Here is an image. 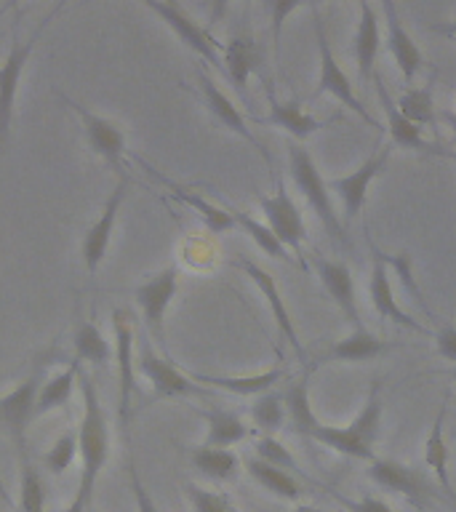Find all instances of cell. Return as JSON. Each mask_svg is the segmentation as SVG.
<instances>
[{
  "label": "cell",
  "mask_w": 456,
  "mask_h": 512,
  "mask_svg": "<svg viewBox=\"0 0 456 512\" xmlns=\"http://www.w3.org/2000/svg\"><path fill=\"white\" fill-rule=\"evenodd\" d=\"M144 8L152 14L160 16V22L166 24L168 30L174 32L176 38L182 40L184 48H190L192 54H198L200 59L219 72H224V59H222V46L211 38V32L192 19L179 3H160V0H144Z\"/></svg>",
  "instance_id": "cell-12"
},
{
  "label": "cell",
  "mask_w": 456,
  "mask_h": 512,
  "mask_svg": "<svg viewBox=\"0 0 456 512\" xmlns=\"http://www.w3.org/2000/svg\"><path fill=\"white\" fill-rule=\"evenodd\" d=\"M432 32H438V35H446V38L456 40V22H438L430 27Z\"/></svg>",
  "instance_id": "cell-46"
},
{
  "label": "cell",
  "mask_w": 456,
  "mask_h": 512,
  "mask_svg": "<svg viewBox=\"0 0 456 512\" xmlns=\"http://www.w3.org/2000/svg\"><path fill=\"white\" fill-rule=\"evenodd\" d=\"M128 187H131V179L128 176H120L112 192L104 200L102 214L96 216L91 227L83 235V243H80V259H83V272L88 278H94L99 267L107 259V251H110L112 235H115V224H118V214L123 203H126Z\"/></svg>",
  "instance_id": "cell-10"
},
{
  "label": "cell",
  "mask_w": 456,
  "mask_h": 512,
  "mask_svg": "<svg viewBox=\"0 0 456 512\" xmlns=\"http://www.w3.org/2000/svg\"><path fill=\"white\" fill-rule=\"evenodd\" d=\"M67 3H56L48 8V14L38 22V27L30 32V38H19L14 30L11 35V48H8L6 62L0 64V155L6 150L8 136H11V123H14V110H16V94H19V83L27 70V64L32 59V51L40 43V38L46 35L48 24L54 22L56 16L62 14Z\"/></svg>",
  "instance_id": "cell-3"
},
{
  "label": "cell",
  "mask_w": 456,
  "mask_h": 512,
  "mask_svg": "<svg viewBox=\"0 0 456 512\" xmlns=\"http://www.w3.org/2000/svg\"><path fill=\"white\" fill-rule=\"evenodd\" d=\"M171 187H174L176 198L182 200L184 206H190L214 235H224V232L235 230V219H232V214L227 208L216 206V203L206 200L203 195H198V192L184 190V187H176V184H171Z\"/></svg>",
  "instance_id": "cell-34"
},
{
  "label": "cell",
  "mask_w": 456,
  "mask_h": 512,
  "mask_svg": "<svg viewBox=\"0 0 456 512\" xmlns=\"http://www.w3.org/2000/svg\"><path fill=\"white\" fill-rule=\"evenodd\" d=\"M312 11V27H315V40H318V54H320V72H318V88H315V96L331 94L336 102H342L347 110H352L360 120H366L368 126L379 128L376 118L368 112V107L358 99L355 88H352V80L347 78V72L342 70V64L336 62L334 51H331V43L326 38V24H323V16H320L318 3H310Z\"/></svg>",
  "instance_id": "cell-5"
},
{
  "label": "cell",
  "mask_w": 456,
  "mask_h": 512,
  "mask_svg": "<svg viewBox=\"0 0 456 512\" xmlns=\"http://www.w3.org/2000/svg\"><path fill=\"white\" fill-rule=\"evenodd\" d=\"M222 59H224V75L235 83L240 96H246L248 78L259 72L264 62L262 46L256 43L254 35L248 30L235 32L227 43L222 46Z\"/></svg>",
  "instance_id": "cell-21"
},
{
  "label": "cell",
  "mask_w": 456,
  "mask_h": 512,
  "mask_svg": "<svg viewBox=\"0 0 456 512\" xmlns=\"http://www.w3.org/2000/svg\"><path fill=\"white\" fill-rule=\"evenodd\" d=\"M448 376H451V379H454V382H456V368H451V371H448Z\"/></svg>",
  "instance_id": "cell-51"
},
{
  "label": "cell",
  "mask_w": 456,
  "mask_h": 512,
  "mask_svg": "<svg viewBox=\"0 0 456 512\" xmlns=\"http://www.w3.org/2000/svg\"><path fill=\"white\" fill-rule=\"evenodd\" d=\"M246 472L251 475L254 483L264 488V491H270L272 496H278V499H286V502H296L299 496H302V486H299V480L286 470H278V467H272V464L262 462V459H256L251 456L246 462Z\"/></svg>",
  "instance_id": "cell-32"
},
{
  "label": "cell",
  "mask_w": 456,
  "mask_h": 512,
  "mask_svg": "<svg viewBox=\"0 0 456 512\" xmlns=\"http://www.w3.org/2000/svg\"><path fill=\"white\" fill-rule=\"evenodd\" d=\"M392 144H379V150H374L355 171L344 176H336L328 182V190L336 192V198L342 200V216L347 222H352L360 214V208L366 206L368 187L376 176L384 174V168L390 163Z\"/></svg>",
  "instance_id": "cell-14"
},
{
  "label": "cell",
  "mask_w": 456,
  "mask_h": 512,
  "mask_svg": "<svg viewBox=\"0 0 456 512\" xmlns=\"http://www.w3.org/2000/svg\"><path fill=\"white\" fill-rule=\"evenodd\" d=\"M200 416L206 419V440H203V446L232 448L248 438V424L235 411L214 406L200 411Z\"/></svg>",
  "instance_id": "cell-28"
},
{
  "label": "cell",
  "mask_w": 456,
  "mask_h": 512,
  "mask_svg": "<svg viewBox=\"0 0 456 512\" xmlns=\"http://www.w3.org/2000/svg\"><path fill=\"white\" fill-rule=\"evenodd\" d=\"M19 467H22V478H19V512H48L46 486H43V478L35 470V464L27 459Z\"/></svg>",
  "instance_id": "cell-38"
},
{
  "label": "cell",
  "mask_w": 456,
  "mask_h": 512,
  "mask_svg": "<svg viewBox=\"0 0 456 512\" xmlns=\"http://www.w3.org/2000/svg\"><path fill=\"white\" fill-rule=\"evenodd\" d=\"M446 416H448V400H443L438 408V416L432 422L427 438H424V464L432 475L438 478V486L443 488V494L456 504V491L451 483V472H448V443H446Z\"/></svg>",
  "instance_id": "cell-26"
},
{
  "label": "cell",
  "mask_w": 456,
  "mask_h": 512,
  "mask_svg": "<svg viewBox=\"0 0 456 512\" xmlns=\"http://www.w3.org/2000/svg\"><path fill=\"white\" fill-rule=\"evenodd\" d=\"M382 43L384 38L382 27H379V16H376V8L371 6V3H360V22L358 30H355V43H352L360 83H368V80L376 75V56H379Z\"/></svg>",
  "instance_id": "cell-24"
},
{
  "label": "cell",
  "mask_w": 456,
  "mask_h": 512,
  "mask_svg": "<svg viewBox=\"0 0 456 512\" xmlns=\"http://www.w3.org/2000/svg\"><path fill=\"white\" fill-rule=\"evenodd\" d=\"M136 334L131 315L123 307L112 310V358H115V379H118V419L128 430L131 422V400L136 390Z\"/></svg>",
  "instance_id": "cell-8"
},
{
  "label": "cell",
  "mask_w": 456,
  "mask_h": 512,
  "mask_svg": "<svg viewBox=\"0 0 456 512\" xmlns=\"http://www.w3.org/2000/svg\"><path fill=\"white\" fill-rule=\"evenodd\" d=\"M254 456L256 459H262V462L272 464V467H278V470L286 472H299V462H296V456L288 451L283 443H280L275 435H262V438L254 443Z\"/></svg>",
  "instance_id": "cell-40"
},
{
  "label": "cell",
  "mask_w": 456,
  "mask_h": 512,
  "mask_svg": "<svg viewBox=\"0 0 456 512\" xmlns=\"http://www.w3.org/2000/svg\"><path fill=\"white\" fill-rule=\"evenodd\" d=\"M267 99H270V112H267L264 123L283 128L288 136H294V142L302 144L304 139H310L312 134H318L320 128L328 126L326 120H318L315 115H310L296 99L280 102L278 96L272 94V88L267 91Z\"/></svg>",
  "instance_id": "cell-25"
},
{
  "label": "cell",
  "mask_w": 456,
  "mask_h": 512,
  "mask_svg": "<svg viewBox=\"0 0 456 512\" xmlns=\"http://www.w3.org/2000/svg\"><path fill=\"white\" fill-rule=\"evenodd\" d=\"M259 208L264 214V224L270 227L272 235L280 240V246L286 248L288 254L296 256V262L304 264V240H307V227H304V216L294 198L288 195L286 184L278 182L272 195H262L259 198Z\"/></svg>",
  "instance_id": "cell-11"
},
{
  "label": "cell",
  "mask_w": 456,
  "mask_h": 512,
  "mask_svg": "<svg viewBox=\"0 0 456 512\" xmlns=\"http://www.w3.org/2000/svg\"><path fill=\"white\" fill-rule=\"evenodd\" d=\"M184 494L190 499L192 512H238V507H235L227 496L195 486V483L184 486Z\"/></svg>",
  "instance_id": "cell-41"
},
{
  "label": "cell",
  "mask_w": 456,
  "mask_h": 512,
  "mask_svg": "<svg viewBox=\"0 0 456 512\" xmlns=\"http://www.w3.org/2000/svg\"><path fill=\"white\" fill-rule=\"evenodd\" d=\"M43 371H46V360L38 363L27 379H22L14 390L6 392L0 398V430L6 432L11 443H14L19 464L30 459V451H27V427L35 419V398H38V387L43 384Z\"/></svg>",
  "instance_id": "cell-7"
},
{
  "label": "cell",
  "mask_w": 456,
  "mask_h": 512,
  "mask_svg": "<svg viewBox=\"0 0 456 512\" xmlns=\"http://www.w3.org/2000/svg\"><path fill=\"white\" fill-rule=\"evenodd\" d=\"M294 512H323V510H318V507H312V504H299V507H296Z\"/></svg>",
  "instance_id": "cell-50"
},
{
  "label": "cell",
  "mask_w": 456,
  "mask_h": 512,
  "mask_svg": "<svg viewBox=\"0 0 456 512\" xmlns=\"http://www.w3.org/2000/svg\"><path fill=\"white\" fill-rule=\"evenodd\" d=\"M91 512H94V510H91Z\"/></svg>",
  "instance_id": "cell-52"
},
{
  "label": "cell",
  "mask_w": 456,
  "mask_h": 512,
  "mask_svg": "<svg viewBox=\"0 0 456 512\" xmlns=\"http://www.w3.org/2000/svg\"><path fill=\"white\" fill-rule=\"evenodd\" d=\"M230 214L232 219H235V227H240V230L246 232L248 238L254 240L259 251H264V254L272 256V259H278V262H291V254L280 246V240L272 235V230L267 224L256 222L254 216L243 214V211H230Z\"/></svg>",
  "instance_id": "cell-36"
},
{
  "label": "cell",
  "mask_w": 456,
  "mask_h": 512,
  "mask_svg": "<svg viewBox=\"0 0 456 512\" xmlns=\"http://www.w3.org/2000/svg\"><path fill=\"white\" fill-rule=\"evenodd\" d=\"M238 267L246 272V278L254 283L256 291L262 294L264 304L270 307V315H272V320H275V326H278L280 336H283V339L291 344V350L296 352V358L302 360L304 366H307V352H304L302 342H299V334H296V326H294V320H291V312H288L286 302H283V294H280L278 280L272 278L270 272L264 270L262 264H256L254 259H246V256H240Z\"/></svg>",
  "instance_id": "cell-16"
},
{
  "label": "cell",
  "mask_w": 456,
  "mask_h": 512,
  "mask_svg": "<svg viewBox=\"0 0 456 512\" xmlns=\"http://www.w3.org/2000/svg\"><path fill=\"white\" fill-rule=\"evenodd\" d=\"M78 384L80 392H83V419H80V427L75 432H78V454L80 462H83V472H80L75 496L94 504L96 480L110 459V427H107V414H104L94 379L83 371V366L78 371Z\"/></svg>",
  "instance_id": "cell-1"
},
{
  "label": "cell",
  "mask_w": 456,
  "mask_h": 512,
  "mask_svg": "<svg viewBox=\"0 0 456 512\" xmlns=\"http://www.w3.org/2000/svg\"><path fill=\"white\" fill-rule=\"evenodd\" d=\"M251 419L262 430V435H275L286 422V403H283V392H264L254 400L251 406Z\"/></svg>",
  "instance_id": "cell-37"
},
{
  "label": "cell",
  "mask_w": 456,
  "mask_h": 512,
  "mask_svg": "<svg viewBox=\"0 0 456 512\" xmlns=\"http://www.w3.org/2000/svg\"><path fill=\"white\" fill-rule=\"evenodd\" d=\"M371 254H374V267H371V280H368V296H371V307L379 318L392 320L395 326L406 328V331H416V334H430L427 328L408 315L403 307H400L398 296L392 291L390 280V267L384 262L382 251L376 246H371Z\"/></svg>",
  "instance_id": "cell-17"
},
{
  "label": "cell",
  "mask_w": 456,
  "mask_h": 512,
  "mask_svg": "<svg viewBox=\"0 0 456 512\" xmlns=\"http://www.w3.org/2000/svg\"><path fill=\"white\" fill-rule=\"evenodd\" d=\"M75 456H78V432L67 430L54 440V446L48 448L43 464L51 475H64L75 462Z\"/></svg>",
  "instance_id": "cell-39"
},
{
  "label": "cell",
  "mask_w": 456,
  "mask_h": 512,
  "mask_svg": "<svg viewBox=\"0 0 456 512\" xmlns=\"http://www.w3.org/2000/svg\"><path fill=\"white\" fill-rule=\"evenodd\" d=\"M315 270H318V278L323 283V288L328 291V296L334 299V304L342 310L344 318L352 323V331L366 328V323L360 318L358 291H355V280H352L350 267L344 262H336V259H323V256H318L315 259Z\"/></svg>",
  "instance_id": "cell-20"
},
{
  "label": "cell",
  "mask_w": 456,
  "mask_h": 512,
  "mask_svg": "<svg viewBox=\"0 0 456 512\" xmlns=\"http://www.w3.org/2000/svg\"><path fill=\"white\" fill-rule=\"evenodd\" d=\"M67 107H70L75 115H78L80 126H83V136H86L88 150L94 152L96 158H102L107 166L120 176L126 174V131L118 126V123H112L110 118H104V115H96L88 107H83L80 102L70 99L67 94H59Z\"/></svg>",
  "instance_id": "cell-9"
},
{
  "label": "cell",
  "mask_w": 456,
  "mask_h": 512,
  "mask_svg": "<svg viewBox=\"0 0 456 512\" xmlns=\"http://www.w3.org/2000/svg\"><path fill=\"white\" fill-rule=\"evenodd\" d=\"M198 86H200V94H203V99H206L208 112L214 115L216 123L227 128V131H232L235 136H240L243 142L251 144V147H254V150L259 152V155H262L267 163H270V152L264 150V144L259 142L254 134H251V128H248L246 118H243V112L238 110V104L232 102L230 96L224 94L222 88L216 86L214 78H211V75H206L203 70H198Z\"/></svg>",
  "instance_id": "cell-19"
},
{
  "label": "cell",
  "mask_w": 456,
  "mask_h": 512,
  "mask_svg": "<svg viewBox=\"0 0 456 512\" xmlns=\"http://www.w3.org/2000/svg\"><path fill=\"white\" fill-rule=\"evenodd\" d=\"M264 8L270 11L272 22V48H275V59H280V38H283V24L294 11L304 8V3L299 0H272V3H264Z\"/></svg>",
  "instance_id": "cell-42"
},
{
  "label": "cell",
  "mask_w": 456,
  "mask_h": 512,
  "mask_svg": "<svg viewBox=\"0 0 456 512\" xmlns=\"http://www.w3.org/2000/svg\"><path fill=\"white\" fill-rule=\"evenodd\" d=\"M374 80H376V91H379V99H382L384 126H387V134H390L392 147L422 152V155H435L438 144L427 142L422 134V128L414 126V123H408V120L400 115L398 107H395V99L390 96V91H387V86L382 83V78H379V75H374Z\"/></svg>",
  "instance_id": "cell-22"
},
{
  "label": "cell",
  "mask_w": 456,
  "mask_h": 512,
  "mask_svg": "<svg viewBox=\"0 0 456 512\" xmlns=\"http://www.w3.org/2000/svg\"><path fill=\"white\" fill-rule=\"evenodd\" d=\"M78 371L80 363L78 360H72L67 368H59L56 374L43 379V384L38 387V398H35V419L51 414L56 408H64L70 403L72 390H75V384H78Z\"/></svg>",
  "instance_id": "cell-29"
},
{
  "label": "cell",
  "mask_w": 456,
  "mask_h": 512,
  "mask_svg": "<svg viewBox=\"0 0 456 512\" xmlns=\"http://www.w3.org/2000/svg\"><path fill=\"white\" fill-rule=\"evenodd\" d=\"M190 379L195 384H208L214 390L232 392V395H240V398H259L264 392L275 390V384L286 376V368L275 366L267 368L262 374H251V376H222V374H203V371H187Z\"/></svg>",
  "instance_id": "cell-23"
},
{
  "label": "cell",
  "mask_w": 456,
  "mask_h": 512,
  "mask_svg": "<svg viewBox=\"0 0 456 512\" xmlns=\"http://www.w3.org/2000/svg\"><path fill=\"white\" fill-rule=\"evenodd\" d=\"M128 478H131V491H134V502H136V512H160L152 494L147 491V486L139 478V470H136L134 456L128 454Z\"/></svg>",
  "instance_id": "cell-43"
},
{
  "label": "cell",
  "mask_w": 456,
  "mask_h": 512,
  "mask_svg": "<svg viewBox=\"0 0 456 512\" xmlns=\"http://www.w3.org/2000/svg\"><path fill=\"white\" fill-rule=\"evenodd\" d=\"M347 507H350V512H392V507L384 499H379V496H363V499H358V502H344Z\"/></svg>",
  "instance_id": "cell-45"
},
{
  "label": "cell",
  "mask_w": 456,
  "mask_h": 512,
  "mask_svg": "<svg viewBox=\"0 0 456 512\" xmlns=\"http://www.w3.org/2000/svg\"><path fill=\"white\" fill-rule=\"evenodd\" d=\"M366 475L374 486L403 496V499L414 504L416 510H427V504L435 496L432 483L424 478V472L414 470V467H408L403 462H395V459H379L376 456L374 462H368Z\"/></svg>",
  "instance_id": "cell-15"
},
{
  "label": "cell",
  "mask_w": 456,
  "mask_h": 512,
  "mask_svg": "<svg viewBox=\"0 0 456 512\" xmlns=\"http://www.w3.org/2000/svg\"><path fill=\"white\" fill-rule=\"evenodd\" d=\"M136 371L150 382V403H158V400L192 398V395H208L206 387H200V384L192 382L190 374L176 366L174 360H171V355H160V352L150 344V339H144L139 352H136Z\"/></svg>",
  "instance_id": "cell-6"
},
{
  "label": "cell",
  "mask_w": 456,
  "mask_h": 512,
  "mask_svg": "<svg viewBox=\"0 0 456 512\" xmlns=\"http://www.w3.org/2000/svg\"><path fill=\"white\" fill-rule=\"evenodd\" d=\"M379 427H382V398H379V382H371L366 403L350 424H344V427L320 424L318 430L312 432L310 440L331 448L336 454L347 456V459L374 462V443L379 438Z\"/></svg>",
  "instance_id": "cell-2"
},
{
  "label": "cell",
  "mask_w": 456,
  "mask_h": 512,
  "mask_svg": "<svg viewBox=\"0 0 456 512\" xmlns=\"http://www.w3.org/2000/svg\"><path fill=\"white\" fill-rule=\"evenodd\" d=\"M432 336H435V350H438V358L448 360V363H456V328L443 326Z\"/></svg>",
  "instance_id": "cell-44"
},
{
  "label": "cell",
  "mask_w": 456,
  "mask_h": 512,
  "mask_svg": "<svg viewBox=\"0 0 456 512\" xmlns=\"http://www.w3.org/2000/svg\"><path fill=\"white\" fill-rule=\"evenodd\" d=\"M387 350H390V344L384 339L371 334L368 328H360V331H352L336 344H331L326 355L318 358V363H328V360H334V363H366V360H376Z\"/></svg>",
  "instance_id": "cell-27"
},
{
  "label": "cell",
  "mask_w": 456,
  "mask_h": 512,
  "mask_svg": "<svg viewBox=\"0 0 456 512\" xmlns=\"http://www.w3.org/2000/svg\"><path fill=\"white\" fill-rule=\"evenodd\" d=\"M395 107L408 123H414L424 131L427 126H435V99H432V88L424 86V88H406L403 94L395 99Z\"/></svg>",
  "instance_id": "cell-35"
},
{
  "label": "cell",
  "mask_w": 456,
  "mask_h": 512,
  "mask_svg": "<svg viewBox=\"0 0 456 512\" xmlns=\"http://www.w3.org/2000/svg\"><path fill=\"white\" fill-rule=\"evenodd\" d=\"M190 464L192 470H198L203 478L214 480V483H230L240 472V456L230 448H192Z\"/></svg>",
  "instance_id": "cell-31"
},
{
  "label": "cell",
  "mask_w": 456,
  "mask_h": 512,
  "mask_svg": "<svg viewBox=\"0 0 456 512\" xmlns=\"http://www.w3.org/2000/svg\"><path fill=\"white\" fill-rule=\"evenodd\" d=\"M288 174L294 179L296 190L302 192L304 203L310 206V211L320 219V224L326 227L328 235H334L339 243H344L342 219L334 211L331 203V190L323 174L318 171V163L312 158V152L299 142L288 144Z\"/></svg>",
  "instance_id": "cell-4"
},
{
  "label": "cell",
  "mask_w": 456,
  "mask_h": 512,
  "mask_svg": "<svg viewBox=\"0 0 456 512\" xmlns=\"http://www.w3.org/2000/svg\"><path fill=\"white\" fill-rule=\"evenodd\" d=\"M176 291H179V270L176 267H163L152 278L139 283L134 291L136 304L142 310L144 328H147L152 342H158L160 347L166 342V315Z\"/></svg>",
  "instance_id": "cell-13"
},
{
  "label": "cell",
  "mask_w": 456,
  "mask_h": 512,
  "mask_svg": "<svg viewBox=\"0 0 456 512\" xmlns=\"http://www.w3.org/2000/svg\"><path fill=\"white\" fill-rule=\"evenodd\" d=\"M72 347H75V360H78L80 366L83 363H91V366H102L110 358V342H107V336L99 328L94 318L80 320L75 331H72Z\"/></svg>",
  "instance_id": "cell-33"
},
{
  "label": "cell",
  "mask_w": 456,
  "mask_h": 512,
  "mask_svg": "<svg viewBox=\"0 0 456 512\" xmlns=\"http://www.w3.org/2000/svg\"><path fill=\"white\" fill-rule=\"evenodd\" d=\"M440 120L446 123V128L451 131V134H454V139H456V112L454 110H443V112H440Z\"/></svg>",
  "instance_id": "cell-47"
},
{
  "label": "cell",
  "mask_w": 456,
  "mask_h": 512,
  "mask_svg": "<svg viewBox=\"0 0 456 512\" xmlns=\"http://www.w3.org/2000/svg\"><path fill=\"white\" fill-rule=\"evenodd\" d=\"M0 502L3 504H8V507H11V496H8V491H6V486H3V480H0Z\"/></svg>",
  "instance_id": "cell-49"
},
{
  "label": "cell",
  "mask_w": 456,
  "mask_h": 512,
  "mask_svg": "<svg viewBox=\"0 0 456 512\" xmlns=\"http://www.w3.org/2000/svg\"><path fill=\"white\" fill-rule=\"evenodd\" d=\"M283 403H286V416L291 419V427H294L299 435L304 438H312V432L318 430L320 419L312 411L310 403V374L304 371L296 382H291L283 392Z\"/></svg>",
  "instance_id": "cell-30"
},
{
  "label": "cell",
  "mask_w": 456,
  "mask_h": 512,
  "mask_svg": "<svg viewBox=\"0 0 456 512\" xmlns=\"http://www.w3.org/2000/svg\"><path fill=\"white\" fill-rule=\"evenodd\" d=\"M435 155H440V158L454 160V163H456V152L454 150H443V147H438V150H435Z\"/></svg>",
  "instance_id": "cell-48"
},
{
  "label": "cell",
  "mask_w": 456,
  "mask_h": 512,
  "mask_svg": "<svg viewBox=\"0 0 456 512\" xmlns=\"http://www.w3.org/2000/svg\"><path fill=\"white\" fill-rule=\"evenodd\" d=\"M382 14H384V46L390 51V56L395 59V67L400 70L403 80H406V86H411L416 80V75L422 72L424 67V56L419 51V46L414 43V38L408 35V30L403 27L398 16V6L390 3V0H384L382 6Z\"/></svg>",
  "instance_id": "cell-18"
}]
</instances>
